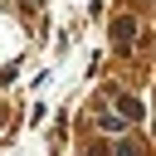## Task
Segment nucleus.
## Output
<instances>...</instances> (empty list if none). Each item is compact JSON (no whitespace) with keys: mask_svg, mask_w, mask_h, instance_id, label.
<instances>
[{"mask_svg":"<svg viewBox=\"0 0 156 156\" xmlns=\"http://www.w3.org/2000/svg\"><path fill=\"white\" fill-rule=\"evenodd\" d=\"M117 117H122V122H136V117H141V102H136V98H117Z\"/></svg>","mask_w":156,"mask_h":156,"instance_id":"1","label":"nucleus"},{"mask_svg":"<svg viewBox=\"0 0 156 156\" xmlns=\"http://www.w3.org/2000/svg\"><path fill=\"white\" fill-rule=\"evenodd\" d=\"M132 29H136V24H132V20H117V24H112V34H117V39H122V44H127V39H132Z\"/></svg>","mask_w":156,"mask_h":156,"instance_id":"2","label":"nucleus"},{"mask_svg":"<svg viewBox=\"0 0 156 156\" xmlns=\"http://www.w3.org/2000/svg\"><path fill=\"white\" fill-rule=\"evenodd\" d=\"M98 122H102V127H107V132H122V127H127V122H122V117H117V112H102V117H98Z\"/></svg>","mask_w":156,"mask_h":156,"instance_id":"3","label":"nucleus"},{"mask_svg":"<svg viewBox=\"0 0 156 156\" xmlns=\"http://www.w3.org/2000/svg\"><path fill=\"white\" fill-rule=\"evenodd\" d=\"M117 156H136V146H132V141H122V146H117Z\"/></svg>","mask_w":156,"mask_h":156,"instance_id":"4","label":"nucleus"},{"mask_svg":"<svg viewBox=\"0 0 156 156\" xmlns=\"http://www.w3.org/2000/svg\"><path fill=\"white\" fill-rule=\"evenodd\" d=\"M24 5H39V0H24Z\"/></svg>","mask_w":156,"mask_h":156,"instance_id":"5","label":"nucleus"}]
</instances>
